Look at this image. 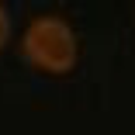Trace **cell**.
Instances as JSON below:
<instances>
[{"label":"cell","instance_id":"2","mask_svg":"<svg viewBox=\"0 0 135 135\" xmlns=\"http://www.w3.org/2000/svg\"><path fill=\"white\" fill-rule=\"evenodd\" d=\"M7 38H11V17H7V7L0 4V49L7 45Z\"/></svg>","mask_w":135,"mask_h":135},{"label":"cell","instance_id":"1","mask_svg":"<svg viewBox=\"0 0 135 135\" xmlns=\"http://www.w3.org/2000/svg\"><path fill=\"white\" fill-rule=\"evenodd\" d=\"M21 56L28 66H35L49 76H62L76 66V56H80L76 31L69 28V21H62L56 14H42L21 35Z\"/></svg>","mask_w":135,"mask_h":135}]
</instances>
